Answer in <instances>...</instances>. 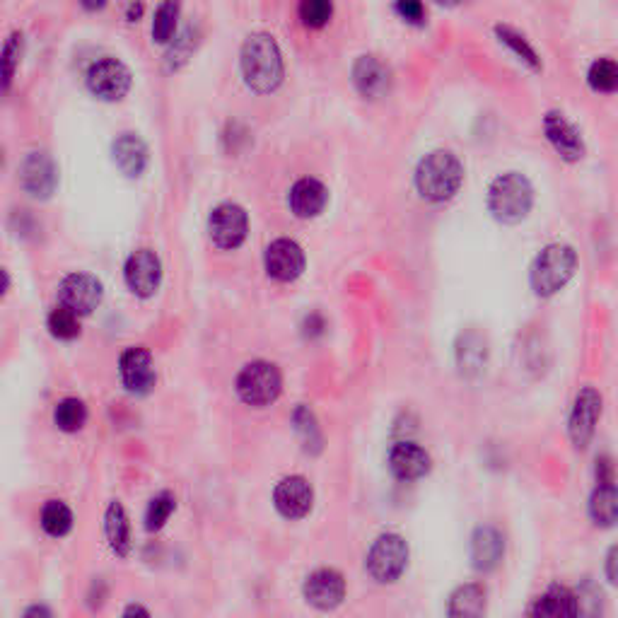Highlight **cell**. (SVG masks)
<instances>
[{"mask_svg": "<svg viewBox=\"0 0 618 618\" xmlns=\"http://www.w3.org/2000/svg\"><path fill=\"white\" fill-rule=\"evenodd\" d=\"M437 3H442V5H457V3H462V0H437Z\"/></svg>", "mask_w": 618, "mask_h": 618, "instance_id": "cell-45", "label": "cell"}, {"mask_svg": "<svg viewBox=\"0 0 618 618\" xmlns=\"http://www.w3.org/2000/svg\"><path fill=\"white\" fill-rule=\"evenodd\" d=\"M22 51H25V34L20 29L8 34L3 46H0V97H5L10 92V87L15 83L17 68H20Z\"/></svg>", "mask_w": 618, "mask_h": 618, "instance_id": "cell-25", "label": "cell"}, {"mask_svg": "<svg viewBox=\"0 0 618 618\" xmlns=\"http://www.w3.org/2000/svg\"><path fill=\"white\" fill-rule=\"evenodd\" d=\"M326 201H329V191L322 182L317 179H300L293 189H290L288 203L290 211H293L297 218H317L319 213L326 208Z\"/></svg>", "mask_w": 618, "mask_h": 618, "instance_id": "cell-20", "label": "cell"}, {"mask_svg": "<svg viewBox=\"0 0 618 618\" xmlns=\"http://www.w3.org/2000/svg\"><path fill=\"white\" fill-rule=\"evenodd\" d=\"M109 0H80V5H83L85 10H90V13H97V10L107 8Z\"/></svg>", "mask_w": 618, "mask_h": 618, "instance_id": "cell-41", "label": "cell"}, {"mask_svg": "<svg viewBox=\"0 0 618 618\" xmlns=\"http://www.w3.org/2000/svg\"><path fill=\"white\" fill-rule=\"evenodd\" d=\"M389 471L399 481H418L430 471V454L416 442H396L389 452Z\"/></svg>", "mask_w": 618, "mask_h": 618, "instance_id": "cell-18", "label": "cell"}, {"mask_svg": "<svg viewBox=\"0 0 618 618\" xmlns=\"http://www.w3.org/2000/svg\"><path fill=\"white\" fill-rule=\"evenodd\" d=\"M124 281L136 297H153L162 283V261L153 249H138L126 259Z\"/></svg>", "mask_w": 618, "mask_h": 618, "instance_id": "cell-11", "label": "cell"}, {"mask_svg": "<svg viewBox=\"0 0 618 618\" xmlns=\"http://www.w3.org/2000/svg\"><path fill=\"white\" fill-rule=\"evenodd\" d=\"M396 13L404 17L411 25H421L425 17V8L421 0H396Z\"/></svg>", "mask_w": 618, "mask_h": 618, "instance_id": "cell-38", "label": "cell"}, {"mask_svg": "<svg viewBox=\"0 0 618 618\" xmlns=\"http://www.w3.org/2000/svg\"><path fill=\"white\" fill-rule=\"evenodd\" d=\"M464 182V167L450 150H435L425 155L416 169V189L430 203H445L454 198Z\"/></svg>", "mask_w": 618, "mask_h": 618, "instance_id": "cell-2", "label": "cell"}, {"mask_svg": "<svg viewBox=\"0 0 618 618\" xmlns=\"http://www.w3.org/2000/svg\"><path fill=\"white\" fill-rule=\"evenodd\" d=\"M264 266L273 281L293 283L305 271V252L293 239H276L266 247Z\"/></svg>", "mask_w": 618, "mask_h": 618, "instance_id": "cell-13", "label": "cell"}, {"mask_svg": "<svg viewBox=\"0 0 618 618\" xmlns=\"http://www.w3.org/2000/svg\"><path fill=\"white\" fill-rule=\"evenodd\" d=\"M239 68L249 90L256 95H268L278 90L283 83L285 66L278 42L266 32H254L244 39L242 54H239Z\"/></svg>", "mask_w": 618, "mask_h": 618, "instance_id": "cell-1", "label": "cell"}, {"mask_svg": "<svg viewBox=\"0 0 618 618\" xmlns=\"http://www.w3.org/2000/svg\"><path fill=\"white\" fill-rule=\"evenodd\" d=\"M54 423L63 433H78L87 423V406L80 399H75V396L58 401L54 408Z\"/></svg>", "mask_w": 618, "mask_h": 618, "instance_id": "cell-31", "label": "cell"}, {"mask_svg": "<svg viewBox=\"0 0 618 618\" xmlns=\"http://www.w3.org/2000/svg\"><path fill=\"white\" fill-rule=\"evenodd\" d=\"M590 517L597 527H614L618 520V493L614 483H599L590 498Z\"/></svg>", "mask_w": 618, "mask_h": 618, "instance_id": "cell-27", "label": "cell"}, {"mask_svg": "<svg viewBox=\"0 0 618 618\" xmlns=\"http://www.w3.org/2000/svg\"><path fill=\"white\" fill-rule=\"evenodd\" d=\"M196 32L194 29H184V34L182 37L177 39V42H174V46L172 49H169V54H167V58H169V66L172 68H179L182 66V63H186L189 61V56L194 54V49H196Z\"/></svg>", "mask_w": 618, "mask_h": 618, "instance_id": "cell-37", "label": "cell"}, {"mask_svg": "<svg viewBox=\"0 0 618 618\" xmlns=\"http://www.w3.org/2000/svg\"><path fill=\"white\" fill-rule=\"evenodd\" d=\"M237 394L247 406L264 408L271 406L283 392V375L273 363L266 360H254L244 365L237 375Z\"/></svg>", "mask_w": 618, "mask_h": 618, "instance_id": "cell-5", "label": "cell"}, {"mask_svg": "<svg viewBox=\"0 0 618 618\" xmlns=\"http://www.w3.org/2000/svg\"><path fill=\"white\" fill-rule=\"evenodd\" d=\"M3 160H5V157H3V150H0V169H3Z\"/></svg>", "mask_w": 618, "mask_h": 618, "instance_id": "cell-46", "label": "cell"}, {"mask_svg": "<svg viewBox=\"0 0 618 618\" xmlns=\"http://www.w3.org/2000/svg\"><path fill=\"white\" fill-rule=\"evenodd\" d=\"M495 34H498L500 42H503L505 46H510V49L515 51L520 61L529 63L534 71H539V68H541L539 56H536V51L527 44V39H524L520 32H515V29H510V27H495Z\"/></svg>", "mask_w": 618, "mask_h": 618, "instance_id": "cell-36", "label": "cell"}, {"mask_svg": "<svg viewBox=\"0 0 618 618\" xmlns=\"http://www.w3.org/2000/svg\"><path fill=\"white\" fill-rule=\"evenodd\" d=\"M577 254L568 244H551L536 256L532 266V288L539 297H551L568 285L575 276Z\"/></svg>", "mask_w": 618, "mask_h": 618, "instance_id": "cell-4", "label": "cell"}, {"mask_svg": "<svg viewBox=\"0 0 618 618\" xmlns=\"http://www.w3.org/2000/svg\"><path fill=\"white\" fill-rule=\"evenodd\" d=\"M297 15H300L305 27L322 29L329 25L331 15H334V3H331V0H300Z\"/></svg>", "mask_w": 618, "mask_h": 618, "instance_id": "cell-34", "label": "cell"}, {"mask_svg": "<svg viewBox=\"0 0 618 618\" xmlns=\"http://www.w3.org/2000/svg\"><path fill=\"white\" fill-rule=\"evenodd\" d=\"M174 510H177V498L169 491L157 493L155 498L150 500L148 512H145V529H148V532H160Z\"/></svg>", "mask_w": 618, "mask_h": 618, "instance_id": "cell-33", "label": "cell"}, {"mask_svg": "<svg viewBox=\"0 0 618 618\" xmlns=\"http://www.w3.org/2000/svg\"><path fill=\"white\" fill-rule=\"evenodd\" d=\"M104 534H107L109 546L119 558H126L131 553V522L121 503H112L107 507L104 517Z\"/></svg>", "mask_w": 618, "mask_h": 618, "instance_id": "cell-24", "label": "cell"}, {"mask_svg": "<svg viewBox=\"0 0 618 618\" xmlns=\"http://www.w3.org/2000/svg\"><path fill=\"white\" fill-rule=\"evenodd\" d=\"M534 206V189L527 177L517 172L500 174L488 189V211L498 223L517 225L527 218Z\"/></svg>", "mask_w": 618, "mask_h": 618, "instance_id": "cell-3", "label": "cell"}, {"mask_svg": "<svg viewBox=\"0 0 618 618\" xmlns=\"http://www.w3.org/2000/svg\"><path fill=\"white\" fill-rule=\"evenodd\" d=\"M293 425H295V433L300 435L302 447H305L309 454L322 452L324 437H322V430H319V425H317V418H314L312 408L297 406L295 413H293Z\"/></svg>", "mask_w": 618, "mask_h": 618, "instance_id": "cell-30", "label": "cell"}, {"mask_svg": "<svg viewBox=\"0 0 618 618\" xmlns=\"http://www.w3.org/2000/svg\"><path fill=\"white\" fill-rule=\"evenodd\" d=\"M587 80H590V87L594 92H614L618 87V68L614 61L609 58H599V61L592 63L590 73H587Z\"/></svg>", "mask_w": 618, "mask_h": 618, "instance_id": "cell-35", "label": "cell"}, {"mask_svg": "<svg viewBox=\"0 0 618 618\" xmlns=\"http://www.w3.org/2000/svg\"><path fill=\"white\" fill-rule=\"evenodd\" d=\"M616 556H618V551H616V546H614L609 551V556H606V577H609L611 585H616V580H618V575H616Z\"/></svg>", "mask_w": 618, "mask_h": 618, "instance_id": "cell-40", "label": "cell"}, {"mask_svg": "<svg viewBox=\"0 0 618 618\" xmlns=\"http://www.w3.org/2000/svg\"><path fill=\"white\" fill-rule=\"evenodd\" d=\"M302 594H305L307 604H312L314 609L331 611L346 599V580L336 570L322 568L307 577Z\"/></svg>", "mask_w": 618, "mask_h": 618, "instance_id": "cell-15", "label": "cell"}, {"mask_svg": "<svg viewBox=\"0 0 618 618\" xmlns=\"http://www.w3.org/2000/svg\"><path fill=\"white\" fill-rule=\"evenodd\" d=\"M249 232V218L247 211L237 203H220L213 208L211 218H208V235H211L213 244L225 252L242 247Z\"/></svg>", "mask_w": 618, "mask_h": 618, "instance_id": "cell-8", "label": "cell"}, {"mask_svg": "<svg viewBox=\"0 0 618 618\" xmlns=\"http://www.w3.org/2000/svg\"><path fill=\"white\" fill-rule=\"evenodd\" d=\"M447 614L454 618H476L486 614V590L476 582L471 585H462L457 592L452 594L450 609Z\"/></svg>", "mask_w": 618, "mask_h": 618, "instance_id": "cell-26", "label": "cell"}, {"mask_svg": "<svg viewBox=\"0 0 618 618\" xmlns=\"http://www.w3.org/2000/svg\"><path fill=\"white\" fill-rule=\"evenodd\" d=\"M124 616H150V611L145 609V606L131 604V606H128V609L124 611Z\"/></svg>", "mask_w": 618, "mask_h": 618, "instance_id": "cell-42", "label": "cell"}, {"mask_svg": "<svg viewBox=\"0 0 618 618\" xmlns=\"http://www.w3.org/2000/svg\"><path fill=\"white\" fill-rule=\"evenodd\" d=\"M353 83L365 99H380L389 92L392 75L375 56H360L353 66Z\"/></svg>", "mask_w": 618, "mask_h": 618, "instance_id": "cell-19", "label": "cell"}, {"mask_svg": "<svg viewBox=\"0 0 618 618\" xmlns=\"http://www.w3.org/2000/svg\"><path fill=\"white\" fill-rule=\"evenodd\" d=\"M112 157L116 167L121 169V174L136 179L141 177L148 167V145L143 143V138H138L136 133H124L119 136L112 145Z\"/></svg>", "mask_w": 618, "mask_h": 618, "instance_id": "cell-22", "label": "cell"}, {"mask_svg": "<svg viewBox=\"0 0 618 618\" xmlns=\"http://www.w3.org/2000/svg\"><path fill=\"white\" fill-rule=\"evenodd\" d=\"M597 483H614V466L609 457L597 459Z\"/></svg>", "mask_w": 618, "mask_h": 618, "instance_id": "cell-39", "label": "cell"}, {"mask_svg": "<svg viewBox=\"0 0 618 618\" xmlns=\"http://www.w3.org/2000/svg\"><path fill=\"white\" fill-rule=\"evenodd\" d=\"M46 326H49L51 336L58 338V341H75V338L80 336V317L73 309L63 305L51 309Z\"/></svg>", "mask_w": 618, "mask_h": 618, "instance_id": "cell-32", "label": "cell"}, {"mask_svg": "<svg viewBox=\"0 0 618 618\" xmlns=\"http://www.w3.org/2000/svg\"><path fill=\"white\" fill-rule=\"evenodd\" d=\"M8 290H10V276L5 268H0V297H5Z\"/></svg>", "mask_w": 618, "mask_h": 618, "instance_id": "cell-43", "label": "cell"}, {"mask_svg": "<svg viewBox=\"0 0 618 618\" xmlns=\"http://www.w3.org/2000/svg\"><path fill=\"white\" fill-rule=\"evenodd\" d=\"M599 416H602V396L597 389L587 387L575 396L573 411H570V440L577 450H585L594 437V428H597Z\"/></svg>", "mask_w": 618, "mask_h": 618, "instance_id": "cell-14", "label": "cell"}, {"mask_svg": "<svg viewBox=\"0 0 618 618\" xmlns=\"http://www.w3.org/2000/svg\"><path fill=\"white\" fill-rule=\"evenodd\" d=\"M534 616H548V618H570L580 614V599L568 587H548L546 594H541L532 606Z\"/></svg>", "mask_w": 618, "mask_h": 618, "instance_id": "cell-23", "label": "cell"}, {"mask_svg": "<svg viewBox=\"0 0 618 618\" xmlns=\"http://www.w3.org/2000/svg\"><path fill=\"white\" fill-rule=\"evenodd\" d=\"M42 527L44 532L54 539H61V536L71 534L73 529V512L71 507L61 500H46L42 507Z\"/></svg>", "mask_w": 618, "mask_h": 618, "instance_id": "cell-29", "label": "cell"}, {"mask_svg": "<svg viewBox=\"0 0 618 618\" xmlns=\"http://www.w3.org/2000/svg\"><path fill=\"white\" fill-rule=\"evenodd\" d=\"M119 375H121V382H124L126 392H131L136 396L153 392V387L157 382V370L153 363V355H150L148 348H141V346L126 348L119 360Z\"/></svg>", "mask_w": 618, "mask_h": 618, "instance_id": "cell-12", "label": "cell"}, {"mask_svg": "<svg viewBox=\"0 0 618 618\" xmlns=\"http://www.w3.org/2000/svg\"><path fill=\"white\" fill-rule=\"evenodd\" d=\"M273 505L285 520H302L309 515L314 505V491L307 478L290 476L283 478L273 491Z\"/></svg>", "mask_w": 618, "mask_h": 618, "instance_id": "cell-16", "label": "cell"}, {"mask_svg": "<svg viewBox=\"0 0 618 618\" xmlns=\"http://www.w3.org/2000/svg\"><path fill=\"white\" fill-rule=\"evenodd\" d=\"M20 186L37 201H49L58 186V167L54 157L44 150H34L22 160Z\"/></svg>", "mask_w": 618, "mask_h": 618, "instance_id": "cell-10", "label": "cell"}, {"mask_svg": "<svg viewBox=\"0 0 618 618\" xmlns=\"http://www.w3.org/2000/svg\"><path fill=\"white\" fill-rule=\"evenodd\" d=\"M104 288L92 273H71L58 285V305L73 309L78 317H87L99 307Z\"/></svg>", "mask_w": 618, "mask_h": 618, "instance_id": "cell-9", "label": "cell"}, {"mask_svg": "<svg viewBox=\"0 0 618 618\" xmlns=\"http://www.w3.org/2000/svg\"><path fill=\"white\" fill-rule=\"evenodd\" d=\"M179 15H182V3L179 0H162L157 5L153 17V42L155 44H169L177 34Z\"/></svg>", "mask_w": 618, "mask_h": 618, "instance_id": "cell-28", "label": "cell"}, {"mask_svg": "<svg viewBox=\"0 0 618 618\" xmlns=\"http://www.w3.org/2000/svg\"><path fill=\"white\" fill-rule=\"evenodd\" d=\"M544 131H546V138L551 141L553 148H556V153L561 155L563 160L577 162L582 155H585V143H582L580 131H577V128L570 124L563 114H558V112L546 114Z\"/></svg>", "mask_w": 618, "mask_h": 618, "instance_id": "cell-17", "label": "cell"}, {"mask_svg": "<svg viewBox=\"0 0 618 618\" xmlns=\"http://www.w3.org/2000/svg\"><path fill=\"white\" fill-rule=\"evenodd\" d=\"M505 553V541L503 534L493 527H478L471 539V561L474 568L481 573H491L498 568V563L503 561Z\"/></svg>", "mask_w": 618, "mask_h": 618, "instance_id": "cell-21", "label": "cell"}, {"mask_svg": "<svg viewBox=\"0 0 618 618\" xmlns=\"http://www.w3.org/2000/svg\"><path fill=\"white\" fill-rule=\"evenodd\" d=\"M367 573L382 585L396 582L408 565V544L399 534H382L367 553Z\"/></svg>", "mask_w": 618, "mask_h": 618, "instance_id": "cell-6", "label": "cell"}, {"mask_svg": "<svg viewBox=\"0 0 618 618\" xmlns=\"http://www.w3.org/2000/svg\"><path fill=\"white\" fill-rule=\"evenodd\" d=\"M27 616H51L49 609H44V606H32V609L25 611Z\"/></svg>", "mask_w": 618, "mask_h": 618, "instance_id": "cell-44", "label": "cell"}, {"mask_svg": "<svg viewBox=\"0 0 618 618\" xmlns=\"http://www.w3.org/2000/svg\"><path fill=\"white\" fill-rule=\"evenodd\" d=\"M87 90L92 97L102 99V102H121L128 92H131L133 78L126 63L119 58H99L87 71Z\"/></svg>", "mask_w": 618, "mask_h": 618, "instance_id": "cell-7", "label": "cell"}]
</instances>
